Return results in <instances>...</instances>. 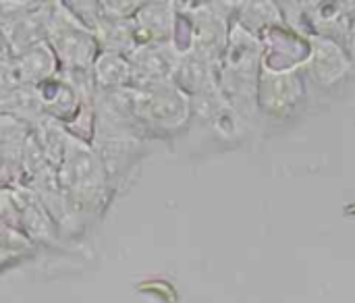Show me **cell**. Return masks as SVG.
I'll use <instances>...</instances> for the list:
<instances>
[{
	"mask_svg": "<svg viewBox=\"0 0 355 303\" xmlns=\"http://www.w3.org/2000/svg\"><path fill=\"white\" fill-rule=\"evenodd\" d=\"M56 171L60 189L75 216L83 218L100 212L106 206L110 179L89 144L71 137Z\"/></svg>",
	"mask_w": 355,
	"mask_h": 303,
	"instance_id": "cell-1",
	"label": "cell"
},
{
	"mask_svg": "<svg viewBox=\"0 0 355 303\" xmlns=\"http://www.w3.org/2000/svg\"><path fill=\"white\" fill-rule=\"evenodd\" d=\"M46 42L52 48L62 73L92 69L96 56L100 54L94 31L81 25L64 6V2H56L48 23Z\"/></svg>",
	"mask_w": 355,
	"mask_h": 303,
	"instance_id": "cell-2",
	"label": "cell"
},
{
	"mask_svg": "<svg viewBox=\"0 0 355 303\" xmlns=\"http://www.w3.org/2000/svg\"><path fill=\"white\" fill-rule=\"evenodd\" d=\"M189 116L191 100L173 81L158 83L148 89H137V121L148 131V135L173 133L181 129Z\"/></svg>",
	"mask_w": 355,
	"mask_h": 303,
	"instance_id": "cell-3",
	"label": "cell"
},
{
	"mask_svg": "<svg viewBox=\"0 0 355 303\" xmlns=\"http://www.w3.org/2000/svg\"><path fill=\"white\" fill-rule=\"evenodd\" d=\"M191 29H193V52L206 58L216 69L220 67V60L227 50L229 42V29L225 15L214 4H204L198 8H185Z\"/></svg>",
	"mask_w": 355,
	"mask_h": 303,
	"instance_id": "cell-4",
	"label": "cell"
},
{
	"mask_svg": "<svg viewBox=\"0 0 355 303\" xmlns=\"http://www.w3.org/2000/svg\"><path fill=\"white\" fill-rule=\"evenodd\" d=\"M179 52L173 44L158 46H137L129 60L131 69V87L148 89L158 83H166L173 79L175 67L179 62Z\"/></svg>",
	"mask_w": 355,
	"mask_h": 303,
	"instance_id": "cell-5",
	"label": "cell"
},
{
	"mask_svg": "<svg viewBox=\"0 0 355 303\" xmlns=\"http://www.w3.org/2000/svg\"><path fill=\"white\" fill-rule=\"evenodd\" d=\"M177 19L175 2H144L131 17L139 46L171 44Z\"/></svg>",
	"mask_w": 355,
	"mask_h": 303,
	"instance_id": "cell-6",
	"label": "cell"
},
{
	"mask_svg": "<svg viewBox=\"0 0 355 303\" xmlns=\"http://www.w3.org/2000/svg\"><path fill=\"white\" fill-rule=\"evenodd\" d=\"M54 8L56 2H35V6L29 12H25L23 17H19L17 21H12L2 29L12 58L27 52L40 42H46L48 23L52 19Z\"/></svg>",
	"mask_w": 355,
	"mask_h": 303,
	"instance_id": "cell-7",
	"label": "cell"
},
{
	"mask_svg": "<svg viewBox=\"0 0 355 303\" xmlns=\"http://www.w3.org/2000/svg\"><path fill=\"white\" fill-rule=\"evenodd\" d=\"M12 193L19 208V220H21V233L33 243H52L56 241V225L37 200V196L23 183L12 185Z\"/></svg>",
	"mask_w": 355,
	"mask_h": 303,
	"instance_id": "cell-8",
	"label": "cell"
},
{
	"mask_svg": "<svg viewBox=\"0 0 355 303\" xmlns=\"http://www.w3.org/2000/svg\"><path fill=\"white\" fill-rule=\"evenodd\" d=\"M216 67L210 64L206 58H202L200 54H196L193 50L185 52L179 56V62L175 67L173 73V83L189 98L202 96L210 89L218 87L216 81Z\"/></svg>",
	"mask_w": 355,
	"mask_h": 303,
	"instance_id": "cell-9",
	"label": "cell"
},
{
	"mask_svg": "<svg viewBox=\"0 0 355 303\" xmlns=\"http://www.w3.org/2000/svg\"><path fill=\"white\" fill-rule=\"evenodd\" d=\"M12 69L19 85H27V87H37L60 73L58 60L52 48L48 46V42H40L27 52L15 56Z\"/></svg>",
	"mask_w": 355,
	"mask_h": 303,
	"instance_id": "cell-10",
	"label": "cell"
},
{
	"mask_svg": "<svg viewBox=\"0 0 355 303\" xmlns=\"http://www.w3.org/2000/svg\"><path fill=\"white\" fill-rule=\"evenodd\" d=\"M37 94L42 98V106H44V114L67 125L75 112L81 106V96L77 94V89L58 73L56 77L48 79L46 83L37 85Z\"/></svg>",
	"mask_w": 355,
	"mask_h": 303,
	"instance_id": "cell-11",
	"label": "cell"
},
{
	"mask_svg": "<svg viewBox=\"0 0 355 303\" xmlns=\"http://www.w3.org/2000/svg\"><path fill=\"white\" fill-rule=\"evenodd\" d=\"M94 35L100 46V52H112L125 58L131 56L133 50L139 46L131 19H119V17L106 15L104 10L94 27Z\"/></svg>",
	"mask_w": 355,
	"mask_h": 303,
	"instance_id": "cell-12",
	"label": "cell"
},
{
	"mask_svg": "<svg viewBox=\"0 0 355 303\" xmlns=\"http://www.w3.org/2000/svg\"><path fill=\"white\" fill-rule=\"evenodd\" d=\"M98 92H114L131 87V69L125 56L112 52H100L92 67Z\"/></svg>",
	"mask_w": 355,
	"mask_h": 303,
	"instance_id": "cell-13",
	"label": "cell"
},
{
	"mask_svg": "<svg viewBox=\"0 0 355 303\" xmlns=\"http://www.w3.org/2000/svg\"><path fill=\"white\" fill-rule=\"evenodd\" d=\"M31 135L35 139V144L40 146L42 154L46 156V160L58 168V164L62 162V156L67 152V146L71 141V135L67 131V127L50 116H44L40 119L33 129H31Z\"/></svg>",
	"mask_w": 355,
	"mask_h": 303,
	"instance_id": "cell-14",
	"label": "cell"
},
{
	"mask_svg": "<svg viewBox=\"0 0 355 303\" xmlns=\"http://www.w3.org/2000/svg\"><path fill=\"white\" fill-rule=\"evenodd\" d=\"M0 112L27 123L31 129L40 119L46 116L37 87H27V85H19L4 102H0Z\"/></svg>",
	"mask_w": 355,
	"mask_h": 303,
	"instance_id": "cell-15",
	"label": "cell"
},
{
	"mask_svg": "<svg viewBox=\"0 0 355 303\" xmlns=\"http://www.w3.org/2000/svg\"><path fill=\"white\" fill-rule=\"evenodd\" d=\"M64 6L71 10V15L85 25L87 29L94 31L100 15H102V2H92V0H67Z\"/></svg>",
	"mask_w": 355,
	"mask_h": 303,
	"instance_id": "cell-16",
	"label": "cell"
},
{
	"mask_svg": "<svg viewBox=\"0 0 355 303\" xmlns=\"http://www.w3.org/2000/svg\"><path fill=\"white\" fill-rule=\"evenodd\" d=\"M31 241L21 235L19 231L6 227L4 223H0V252H8V254H19V252H27L31 250Z\"/></svg>",
	"mask_w": 355,
	"mask_h": 303,
	"instance_id": "cell-17",
	"label": "cell"
},
{
	"mask_svg": "<svg viewBox=\"0 0 355 303\" xmlns=\"http://www.w3.org/2000/svg\"><path fill=\"white\" fill-rule=\"evenodd\" d=\"M19 87L12 60H0V102H4Z\"/></svg>",
	"mask_w": 355,
	"mask_h": 303,
	"instance_id": "cell-18",
	"label": "cell"
},
{
	"mask_svg": "<svg viewBox=\"0 0 355 303\" xmlns=\"http://www.w3.org/2000/svg\"><path fill=\"white\" fill-rule=\"evenodd\" d=\"M144 2H133V0H127V2H114V0H106L102 2V10L106 15H112V17H119V19H131L137 8L141 6Z\"/></svg>",
	"mask_w": 355,
	"mask_h": 303,
	"instance_id": "cell-19",
	"label": "cell"
},
{
	"mask_svg": "<svg viewBox=\"0 0 355 303\" xmlns=\"http://www.w3.org/2000/svg\"><path fill=\"white\" fill-rule=\"evenodd\" d=\"M0 60H12V54H10V48H8V42L0 29Z\"/></svg>",
	"mask_w": 355,
	"mask_h": 303,
	"instance_id": "cell-20",
	"label": "cell"
}]
</instances>
